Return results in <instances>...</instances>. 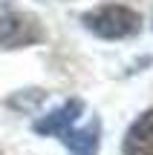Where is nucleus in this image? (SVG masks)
Returning a JSON list of instances; mask_svg holds the SVG:
<instances>
[{"instance_id": "nucleus-1", "label": "nucleus", "mask_w": 153, "mask_h": 155, "mask_svg": "<svg viewBox=\"0 0 153 155\" xmlns=\"http://www.w3.org/2000/svg\"><path fill=\"white\" fill-rule=\"evenodd\" d=\"M81 23L101 40L130 38V35H136L139 26H142L139 15L130 9V6H121V3H101V6H96L92 12L84 15Z\"/></svg>"}, {"instance_id": "nucleus-2", "label": "nucleus", "mask_w": 153, "mask_h": 155, "mask_svg": "<svg viewBox=\"0 0 153 155\" xmlns=\"http://www.w3.org/2000/svg\"><path fill=\"white\" fill-rule=\"evenodd\" d=\"M43 40V26L38 17L26 12H9L0 15V49H20Z\"/></svg>"}, {"instance_id": "nucleus-3", "label": "nucleus", "mask_w": 153, "mask_h": 155, "mask_svg": "<svg viewBox=\"0 0 153 155\" xmlns=\"http://www.w3.org/2000/svg\"><path fill=\"white\" fill-rule=\"evenodd\" d=\"M124 155H153V109L142 112L136 121L130 124L121 144Z\"/></svg>"}, {"instance_id": "nucleus-4", "label": "nucleus", "mask_w": 153, "mask_h": 155, "mask_svg": "<svg viewBox=\"0 0 153 155\" xmlns=\"http://www.w3.org/2000/svg\"><path fill=\"white\" fill-rule=\"evenodd\" d=\"M84 112V104H81L78 98L67 101L64 106H58V109H52L49 115H43L40 121L32 124V129L38 135H64L69 127H72V121Z\"/></svg>"}, {"instance_id": "nucleus-5", "label": "nucleus", "mask_w": 153, "mask_h": 155, "mask_svg": "<svg viewBox=\"0 0 153 155\" xmlns=\"http://www.w3.org/2000/svg\"><path fill=\"white\" fill-rule=\"evenodd\" d=\"M61 141L69 150V155H96L98 144H101V121L90 118L81 129H67L61 135Z\"/></svg>"}, {"instance_id": "nucleus-6", "label": "nucleus", "mask_w": 153, "mask_h": 155, "mask_svg": "<svg viewBox=\"0 0 153 155\" xmlns=\"http://www.w3.org/2000/svg\"><path fill=\"white\" fill-rule=\"evenodd\" d=\"M0 3H3V0H0Z\"/></svg>"}]
</instances>
